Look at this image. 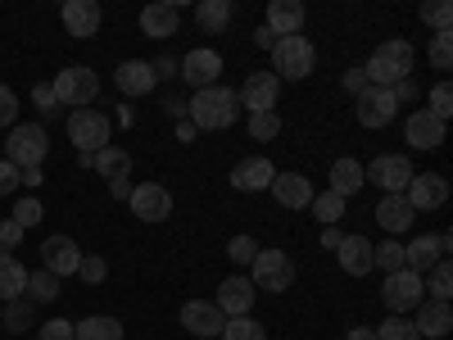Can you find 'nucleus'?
<instances>
[{"mask_svg":"<svg viewBox=\"0 0 453 340\" xmlns=\"http://www.w3.org/2000/svg\"><path fill=\"white\" fill-rule=\"evenodd\" d=\"M186 119H191L196 132H226V128H236L241 119V100L232 87H204L196 91L191 100H186Z\"/></svg>","mask_w":453,"mask_h":340,"instance_id":"nucleus-1","label":"nucleus"},{"mask_svg":"<svg viewBox=\"0 0 453 340\" xmlns=\"http://www.w3.org/2000/svg\"><path fill=\"white\" fill-rule=\"evenodd\" d=\"M412 59H418V50H412L403 36H390V42H381V46L372 50V59L363 64L367 87H399L403 78H412Z\"/></svg>","mask_w":453,"mask_h":340,"instance_id":"nucleus-2","label":"nucleus"},{"mask_svg":"<svg viewBox=\"0 0 453 340\" xmlns=\"http://www.w3.org/2000/svg\"><path fill=\"white\" fill-rule=\"evenodd\" d=\"M50 91H55L59 109H64V104H68V109H91L96 96H100V73L87 68V64H68L64 73H55Z\"/></svg>","mask_w":453,"mask_h":340,"instance_id":"nucleus-3","label":"nucleus"},{"mask_svg":"<svg viewBox=\"0 0 453 340\" xmlns=\"http://www.w3.org/2000/svg\"><path fill=\"white\" fill-rule=\"evenodd\" d=\"M46 155H50V136H46V128H42V123H14V128H10L5 159H10L19 173L42 168V164H46Z\"/></svg>","mask_w":453,"mask_h":340,"instance_id":"nucleus-4","label":"nucleus"},{"mask_svg":"<svg viewBox=\"0 0 453 340\" xmlns=\"http://www.w3.org/2000/svg\"><path fill=\"white\" fill-rule=\"evenodd\" d=\"M268 55H273V73L286 78V82H299L318 68V46L309 42V36H277V46Z\"/></svg>","mask_w":453,"mask_h":340,"instance_id":"nucleus-5","label":"nucleus"},{"mask_svg":"<svg viewBox=\"0 0 453 340\" xmlns=\"http://www.w3.org/2000/svg\"><path fill=\"white\" fill-rule=\"evenodd\" d=\"M250 282L254 290H268V295H281L295 286V259L286 250H258V259L250 263Z\"/></svg>","mask_w":453,"mask_h":340,"instance_id":"nucleus-6","label":"nucleus"},{"mask_svg":"<svg viewBox=\"0 0 453 340\" xmlns=\"http://www.w3.org/2000/svg\"><path fill=\"white\" fill-rule=\"evenodd\" d=\"M68 141L82 150V155H96V150L109 145V113L104 109H73L68 113Z\"/></svg>","mask_w":453,"mask_h":340,"instance_id":"nucleus-7","label":"nucleus"},{"mask_svg":"<svg viewBox=\"0 0 453 340\" xmlns=\"http://www.w3.org/2000/svg\"><path fill=\"white\" fill-rule=\"evenodd\" d=\"M395 113H399V100L390 87H367L358 100H354V119L367 128V132H381L395 123Z\"/></svg>","mask_w":453,"mask_h":340,"instance_id":"nucleus-8","label":"nucleus"},{"mask_svg":"<svg viewBox=\"0 0 453 340\" xmlns=\"http://www.w3.org/2000/svg\"><path fill=\"white\" fill-rule=\"evenodd\" d=\"M381 299H386V309L395 313V318H403V313H412L426 299V286H422V277L418 273H390L386 277V286H381Z\"/></svg>","mask_w":453,"mask_h":340,"instance_id":"nucleus-9","label":"nucleus"},{"mask_svg":"<svg viewBox=\"0 0 453 340\" xmlns=\"http://www.w3.org/2000/svg\"><path fill=\"white\" fill-rule=\"evenodd\" d=\"M127 205H132V213H136L141 222H168V218H173V191H168V186H159V182L132 186Z\"/></svg>","mask_w":453,"mask_h":340,"instance_id":"nucleus-10","label":"nucleus"},{"mask_svg":"<svg viewBox=\"0 0 453 340\" xmlns=\"http://www.w3.org/2000/svg\"><path fill=\"white\" fill-rule=\"evenodd\" d=\"M363 182L381 186L386 196H403V186L412 182V164L403 155H376L367 168H363Z\"/></svg>","mask_w":453,"mask_h":340,"instance_id":"nucleus-11","label":"nucleus"},{"mask_svg":"<svg viewBox=\"0 0 453 340\" xmlns=\"http://www.w3.org/2000/svg\"><path fill=\"white\" fill-rule=\"evenodd\" d=\"M236 100H241L250 113H277V100H281V78H277V73H250L245 87L236 91Z\"/></svg>","mask_w":453,"mask_h":340,"instance_id":"nucleus-12","label":"nucleus"},{"mask_svg":"<svg viewBox=\"0 0 453 340\" xmlns=\"http://www.w3.org/2000/svg\"><path fill=\"white\" fill-rule=\"evenodd\" d=\"M403 200L412 213H426V209H440L449 200V182L444 173H412V182L403 186Z\"/></svg>","mask_w":453,"mask_h":340,"instance_id":"nucleus-13","label":"nucleus"},{"mask_svg":"<svg viewBox=\"0 0 453 340\" xmlns=\"http://www.w3.org/2000/svg\"><path fill=\"white\" fill-rule=\"evenodd\" d=\"M177 78H186L196 91L218 87V78H222V55H218V50H209V46L191 50V55H186V59L177 64Z\"/></svg>","mask_w":453,"mask_h":340,"instance_id":"nucleus-14","label":"nucleus"},{"mask_svg":"<svg viewBox=\"0 0 453 340\" xmlns=\"http://www.w3.org/2000/svg\"><path fill=\"white\" fill-rule=\"evenodd\" d=\"M449 250H453V241L440 232V236H418L412 245H403V268L408 273H418V277H426L440 259H449Z\"/></svg>","mask_w":453,"mask_h":340,"instance_id":"nucleus-15","label":"nucleus"},{"mask_svg":"<svg viewBox=\"0 0 453 340\" xmlns=\"http://www.w3.org/2000/svg\"><path fill=\"white\" fill-rule=\"evenodd\" d=\"M42 263H46V273L50 277H73L78 273V263H82V250H78V241L73 236H46L42 241Z\"/></svg>","mask_w":453,"mask_h":340,"instance_id":"nucleus-16","label":"nucleus"},{"mask_svg":"<svg viewBox=\"0 0 453 340\" xmlns=\"http://www.w3.org/2000/svg\"><path fill=\"white\" fill-rule=\"evenodd\" d=\"M254 299H258L254 282H250L245 273H236V277H226V282L218 286V299H213V305L222 309V318H245V313L254 309Z\"/></svg>","mask_w":453,"mask_h":340,"instance_id":"nucleus-17","label":"nucleus"},{"mask_svg":"<svg viewBox=\"0 0 453 340\" xmlns=\"http://www.w3.org/2000/svg\"><path fill=\"white\" fill-rule=\"evenodd\" d=\"M181 327L191 336H200V340H213V336H222L226 318H222V309L213 305V299H191V305H181Z\"/></svg>","mask_w":453,"mask_h":340,"instance_id":"nucleus-18","label":"nucleus"},{"mask_svg":"<svg viewBox=\"0 0 453 340\" xmlns=\"http://www.w3.org/2000/svg\"><path fill=\"white\" fill-rule=\"evenodd\" d=\"M268 191L277 196V205H281V209H309V205H313V196H318V191H313V182H309L304 173H277Z\"/></svg>","mask_w":453,"mask_h":340,"instance_id":"nucleus-19","label":"nucleus"},{"mask_svg":"<svg viewBox=\"0 0 453 340\" xmlns=\"http://www.w3.org/2000/svg\"><path fill=\"white\" fill-rule=\"evenodd\" d=\"M59 19H64L68 36H78V42H87V36H96V32H100V19H104V14H100L96 0H64Z\"/></svg>","mask_w":453,"mask_h":340,"instance_id":"nucleus-20","label":"nucleus"},{"mask_svg":"<svg viewBox=\"0 0 453 340\" xmlns=\"http://www.w3.org/2000/svg\"><path fill=\"white\" fill-rule=\"evenodd\" d=\"M444 128H449V123L431 119L426 109H412L408 123H403V136H408L412 150H440V145H444Z\"/></svg>","mask_w":453,"mask_h":340,"instance_id":"nucleus-21","label":"nucleus"},{"mask_svg":"<svg viewBox=\"0 0 453 340\" xmlns=\"http://www.w3.org/2000/svg\"><path fill=\"white\" fill-rule=\"evenodd\" d=\"M113 82H119L123 96H136V100L159 87V78H155V68H150V59H123L119 73H113Z\"/></svg>","mask_w":453,"mask_h":340,"instance_id":"nucleus-22","label":"nucleus"},{"mask_svg":"<svg viewBox=\"0 0 453 340\" xmlns=\"http://www.w3.org/2000/svg\"><path fill=\"white\" fill-rule=\"evenodd\" d=\"M181 27V14L177 5H168V0H155V5L141 10V32L150 36V42H168V36H177Z\"/></svg>","mask_w":453,"mask_h":340,"instance_id":"nucleus-23","label":"nucleus"},{"mask_svg":"<svg viewBox=\"0 0 453 340\" xmlns=\"http://www.w3.org/2000/svg\"><path fill=\"white\" fill-rule=\"evenodd\" d=\"M273 177H277V168H273V159H263V155H254V159H241L236 168H232V177H226V182H232L236 186V191H268V186H273Z\"/></svg>","mask_w":453,"mask_h":340,"instance_id":"nucleus-24","label":"nucleus"},{"mask_svg":"<svg viewBox=\"0 0 453 340\" xmlns=\"http://www.w3.org/2000/svg\"><path fill=\"white\" fill-rule=\"evenodd\" d=\"M412 313H418V318H412V327H418V336H426V340H444L449 327H453V309L440 305V299H422Z\"/></svg>","mask_w":453,"mask_h":340,"instance_id":"nucleus-25","label":"nucleus"},{"mask_svg":"<svg viewBox=\"0 0 453 340\" xmlns=\"http://www.w3.org/2000/svg\"><path fill=\"white\" fill-rule=\"evenodd\" d=\"M335 259H340V273H349V277H367L372 273V241L367 236H345L335 245Z\"/></svg>","mask_w":453,"mask_h":340,"instance_id":"nucleus-26","label":"nucleus"},{"mask_svg":"<svg viewBox=\"0 0 453 340\" xmlns=\"http://www.w3.org/2000/svg\"><path fill=\"white\" fill-rule=\"evenodd\" d=\"M263 27L273 36H299V27H304V5H299V0H273Z\"/></svg>","mask_w":453,"mask_h":340,"instance_id":"nucleus-27","label":"nucleus"},{"mask_svg":"<svg viewBox=\"0 0 453 340\" xmlns=\"http://www.w3.org/2000/svg\"><path fill=\"white\" fill-rule=\"evenodd\" d=\"M372 218L381 222V227H386V236L395 241L399 232H408V227H412V218H418V213L408 209V200H403V196H381V205H376V213H372Z\"/></svg>","mask_w":453,"mask_h":340,"instance_id":"nucleus-28","label":"nucleus"},{"mask_svg":"<svg viewBox=\"0 0 453 340\" xmlns=\"http://www.w3.org/2000/svg\"><path fill=\"white\" fill-rule=\"evenodd\" d=\"M363 164L358 159H335L331 164V186H326V191L331 196H340V200H349V196H358L363 191Z\"/></svg>","mask_w":453,"mask_h":340,"instance_id":"nucleus-29","label":"nucleus"},{"mask_svg":"<svg viewBox=\"0 0 453 340\" xmlns=\"http://www.w3.org/2000/svg\"><path fill=\"white\" fill-rule=\"evenodd\" d=\"M91 168L104 177V182H123L127 173H132V155L123 145H104V150H96L91 155Z\"/></svg>","mask_w":453,"mask_h":340,"instance_id":"nucleus-30","label":"nucleus"},{"mask_svg":"<svg viewBox=\"0 0 453 340\" xmlns=\"http://www.w3.org/2000/svg\"><path fill=\"white\" fill-rule=\"evenodd\" d=\"M73 340H123V322L109 313H91L82 322H73Z\"/></svg>","mask_w":453,"mask_h":340,"instance_id":"nucleus-31","label":"nucleus"},{"mask_svg":"<svg viewBox=\"0 0 453 340\" xmlns=\"http://www.w3.org/2000/svg\"><path fill=\"white\" fill-rule=\"evenodd\" d=\"M23 290H27V268L14 259V254H0V299H23Z\"/></svg>","mask_w":453,"mask_h":340,"instance_id":"nucleus-32","label":"nucleus"},{"mask_svg":"<svg viewBox=\"0 0 453 340\" xmlns=\"http://www.w3.org/2000/svg\"><path fill=\"white\" fill-rule=\"evenodd\" d=\"M0 327H5L10 336H23L27 327H36V305L32 299H10L5 313H0Z\"/></svg>","mask_w":453,"mask_h":340,"instance_id":"nucleus-33","label":"nucleus"},{"mask_svg":"<svg viewBox=\"0 0 453 340\" xmlns=\"http://www.w3.org/2000/svg\"><path fill=\"white\" fill-rule=\"evenodd\" d=\"M196 23L204 32H222L226 23H232V0H200V5H196Z\"/></svg>","mask_w":453,"mask_h":340,"instance_id":"nucleus-34","label":"nucleus"},{"mask_svg":"<svg viewBox=\"0 0 453 340\" xmlns=\"http://www.w3.org/2000/svg\"><path fill=\"white\" fill-rule=\"evenodd\" d=\"M59 277H50L46 268L42 273H27V290H23V299H32V305H55L59 299Z\"/></svg>","mask_w":453,"mask_h":340,"instance_id":"nucleus-35","label":"nucleus"},{"mask_svg":"<svg viewBox=\"0 0 453 340\" xmlns=\"http://www.w3.org/2000/svg\"><path fill=\"white\" fill-rule=\"evenodd\" d=\"M422 286L431 290V299L449 305V295H453V263H449V259H440L435 268H431V277H422Z\"/></svg>","mask_w":453,"mask_h":340,"instance_id":"nucleus-36","label":"nucleus"},{"mask_svg":"<svg viewBox=\"0 0 453 340\" xmlns=\"http://www.w3.org/2000/svg\"><path fill=\"white\" fill-rule=\"evenodd\" d=\"M372 268H381L386 277H390V273H403V245H399V241L372 245Z\"/></svg>","mask_w":453,"mask_h":340,"instance_id":"nucleus-37","label":"nucleus"},{"mask_svg":"<svg viewBox=\"0 0 453 340\" xmlns=\"http://www.w3.org/2000/svg\"><path fill=\"white\" fill-rule=\"evenodd\" d=\"M222 340H268V331H263V322L254 313H245V318H226Z\"/></svg>","mask_w":453,"mask_h":340,"instance_id":"nucleus-38","label":"nucleus"},{"mask_svg":"<svg viewBox=\"0 0 453 340\" xmlns=\"http://www.w3.org/2000/svg\"><path fill=\"white\" fill-rule=\"evenodd\" d=\"M313 218L322 222V227H335L340 218H345V200H340V196H331V191H322V196H313Z\"/></svg>","mask_w":453,"mask_h":340,"instance_id":"nucleus-39","label":"nucleus"},{"mask_svg":"<svg viewBox=\"0 0 453 340\" xmlns=\"http://www.w3.org/2000/svg\"><path fill=\"white\" fill-rule=\"evenodd\" d=\"M372 331H376V340H422L418 327H412V318H395V313L381 327H372Z\"/></svg>","mask_w":453,"mask_h":340,"instance_id":"nucleus-40","label":"nucleus"},{"mask_svg":"<svg viewBox=\"0 0 453 340\" xmlns=\"http://www.w3.org/2000/svg\"><path fill=\"white\" fill-rule=\"evenodd\" d=\"M250 136L254 141H277L281 136V113H250Z\"/></svg>","mask_w":453,"mask_h":340,"instance_id":"nucleus-41","label":"nucleus"},{"mask_svg":"<svg viewBox=\"0 0 453 340\" xmlns=\"http://www.w3.org/2000/svg\"><path fill=\"white\" fill-rule=\"evenodd\" d=\"M226 259H232L236 268H250V263L258 259V241L254 236H232L226 241Z\"/></svg>","mask_w":453,"mask_h":340,"instance_id":"nucleus-42","label":"nucleus"},{"mask_svg":"<svg viewBox=\"0 0 453 340\" xmlns=\"http://www.w3.org/2000/svg\"><path fill=\"white\" fill-rule=\"evenodd\" d=\"M418 14H422V23H431L435 32H449V23H453V5H449V0H426Z\"/></svg>","mask_w":453,"mask_h":340,"instance_id":"nucleus-43","label":"nucleus"},{"mask_svg":"<svg viewBox=\"0 0 453 340\" xmlns=\"http://www.w3.org/2000/svg\"><path fill=\"white\" fill-rule=\"evenodd\" d=\"M426 59H431L440 73H449V64H453V32H435V42H431Z\"/></svg>","mask_w":453,"mask_h":340,"instance_id":"nucleus-44","label":"nucleus"},{"mask_svg":"<svg viewBox=\"0 0 453 340\" xmlns=\"http://www.w3.org/2000/svg\"><path fill=\"white\" fill-rule=\"evenodd\" d=\"M426 113H431V119H440V123L453 119V87H449V82H440V87L431 91V109H426Z\"/></svg>","mask_w":453,"mask_h":340,"instance_id":"nucleus-45","label":"nucleus"},{"mask_svg":"<svg viewBox=\"0 0 453 340\" xmlns=\"http://www.w3.org/2000/svg\"><path fill=\"white\" fill-rule=\"evenodd\" d=\"M78 277H82L87 286H100V282L109 277V263H104L100 254H82V263H78Z\"/></svg>","mask_w":453,"mask_h":340,"instance_id":"nucleus-46","label":"nucleus"},{"mask_svg":"<svg viewBox=\"0 0 453 340\" xmlns=\"http://www.w3.org/2000/svg\"><path fill=\"white\" fill-rule=\"evenodd\" d=\"M42 213H46V209H42V200H36V196H27V200H19V205H14V213H10V218H14V222L23 227V232H27V227H36V222H42Z\"/></svg>","mask_w":453,"mask_h":340,"instance_id":"nucleus-47","label":"nucleus"},{"mask_svg":"<svg viewBox=\"0 0 453 340\" xmlns=\"http://www.w3.org/2000/svg\"><path fill=\"white\" fill-rule=\"evenodd\" d=\"M32 104L42 109V119H55V113H64L59 100H55V91H50V82H36V87H32Z\"/></svg>","mask_w":453,"mask_h":340,"instance_id":"nucleus-48","label":"nucleus"},{"mask_svg":"<svg viewBox=\"0 0 453 340\" xmlns=\"http://www.w3.org/2000/svg\"><path fill=\"white\" fill-rule=\"evenodd\" d=\"M36 340H73V322L68 318H50L36 327Z\"/></svg>","mask_w":453,"mask_h":340,"instance_id":"nucleus-49","label":"nucleus"},{"mask_svg":"<svg viewBox=\"0 0 453 340\" xmlns=\"http://www.w3.org/2000/svg\"><path fill=\"white\" fill-rule=\"evenodd\" d=\"M14 123H19V96L0 87V128H14Z\"/></svg>","mask_w":453,"mask_h":340,"instance_id":"nucleus-50","label":"nucleus"},{"mask_svg":"<svg viewBox=\"0 0 453 340\" xmlns=\"http://www.w3.org/2000/svg\"><path fill=\"white\" fill-rule=\"evenodd\" d=\"M19 241H23V227L14 218H5V222H0V254H14Z\"/></svg>","mask_w":453,"mask_h":340,"instance_id":"nucleus-51","label":"nucleus"},{"mask_svg":"<svg viewBox=\"0 0 453 340\" xmlns=\"http://www.w3.org/2000/svg\"><path fill=\"white\" fill-rule=\"evenodd\" d=\"M340 87H345V91L358 100V96L367 91V73H363V68H345V78H340Z\"/></svg>","mask_w":453,"mask_h":340,"instance_id":"nucleus-52","label":"nucleus"},{"mask_svg":"<svg viewBox=\"0 0 453 340\" xmlns=\"http://www.w3.org/2000/svg\"><path fill=\"white\" fill-rule=\"evenodd\" d=\"M19 191V168L10 159H0V196H14Z\"/></svg>","mask_w":453,"mask_h":340,"instance_id":"nucleus-53","label":"nucleus"},{"mask_svg":"<svg viewBox=\"0 0 453 340\" xmlns=\"http://www.w3.org/2000/svg\"><path fill=\"white\" fill-rule=\"evenodd\" d=\"M390 91H395V100H399V104H403V100H408V104H412V100H422V91H418V82H412V78H403V82H399V87H390Z\"/></svg>","mask_w":453,"mask_h":340,"instance_id":"nucleus-54","label":"nucleus"},{"mask_svg":"<svg viewBox=\"0 0 453 340\" xmlns=\"http://www.w3.org/2000/svg\"><path fill=\"white\" fill-rule=\"evenodd\" d=\"M150 68H155V78H177V59H173V55H159Z\"/></svg>","mask_w":453,"mask_h":340,"instance_id":"nucleus-55","label":"nucleus"},{"mask_svg":"<svg viewBox=\"0 0 453 340\" xmlns=\"http://www.w3.org/2000/svg\"><path fill=\"white\" fill-rule=\"evenodd\" d=\"M340 241H345V232H340V227H322V250H335Z\"/></svg>","mask_w":453,"mask_h":340,"instance_id":"nucleus-56","label":"nucleus"},{"mask_svg":"<svg viewBox=\"0 0 453 340\" xmlns=\"http://www.w3.org/2000/svg\"><path fill=\"white\" fill-rule=\"evenodd\" d=\"M254 46H258V50H273V46H277V36H273L268 27H254Z\"/></svg>","mask_w":453,"mask_h":340,"instance_id":"nucleus-57","label":"nucleus"},{"mask_svg":"<svg viewBox=\"0 0 453 340\" xmlns=\"http://www.w3.org/2000/svg\"><path fill=\"white\" fill-rule=\"evenodd\" d=\"M109 196H113V200H127V196H132V182H127V177H123V182H109Z\"/></svg>","mask_w":453,"mask_h":340,"instance_id":"nucleus-58","label":"nucleus"},{"mask_svg":"<svg viewBox=\"0 0 453 340\" xmlns=\"http://www.w3.org/2000/svg\"><path fill=\"white\" fill-rule=\"evenodd\" d=\"M19 186H27V191H32V186H42V168H27V173H19Z\"/></svg>","mask_w":453,"mask_h":340,"instance_id":"nucleus-59","label":"nucleus"},{"mask_svg":"<svg viewBox=\"0 0 453 340\" xmlns=\"http://www.w3.org/2000/svg\"><path fill=\"white\" fill-rule=\"evenodd\" d=\"M177 141H196V128H191V119H181V123H177Z\"/></svg>","mask_w":453,"mask_h":340,"instance_id":"nucleus-60","label":"nucleus"},{"mask_svg":"<svg viewBox=\"0 0 453 340\" xmlns=\"http://www.w3.org/2000/svg\"><path fill=\"white\" fill-rule=\"evenodd\" d=\"M345 340H376V331H372V327H349Z\"/></svg>","mask_w":453,"mask_h":340,"instance_id":"nucleus-61","label":"nucleus"},{"mask_svg":"<svg viewBox=\"0 0 453 340\" xmlns=\"http://www.w3.org/2000/svg\"><path fill=\"white\" fill-rule=\"evenodd\" d=\"M164 109H168V113H173V119H186V100H168V104H164Z\"/></svg>","mask_w":453,"mask_h":340,"instance_id":"nucleus-62","label":"nucleus"}]
</instances>
